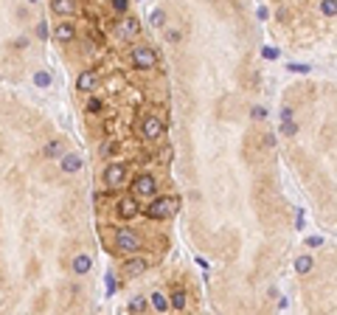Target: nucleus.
Instances as JSON below:
<instances>
[{
	"mask_svg": "<svg viewBox=\"0 0 337 315\" xmlns=\"http://www.w3.org/2000/svg\"><path fill=\"white\" fill-rule=\"evenodd\" d=\"M101 110H104V101H101L99 96H90V101H87V112H90V115H99Z\"/></svg>",
	"mask_w": 337,
	"mask_h": 315,
	"instance_id": "4be33fe9",
	"label": "nucleus"
},
{
	"mask_svg": "<svg viewBox=\"0 0 337 315\" xmlns=\"http://www.w3.org/2000/svg\"><path fill=\"white\" fill-rule=\"evenodd\" d=\"M59 152H62V144H59V141H48L42 149L45 158H59Z\"/></svg>",
	"mask_w": 337,
	"mask_h": 315,
	"instance_id": "6ab92c4d",
	"label": "nucleus"
},
{
	"mask_svg": "<svg viewBox=\"0 0 337 315\" xmlns=\"http://www.w3.org/2000/svg\"><path fill=\"white\" fill-rule=\"evenodd\" d=\"M250 115H253L256 121H261V118H267V110H264V107H253V110H250Z\"/></svg>",
	"mask_w": 337,
	"mask_h": 315,
	"instance_id": "a878e982",
	"label": "nucleus"
},
{
	"mask_svg": "<svg viewBox=\"0 0 337 315\" xmlns=\"http://www.w3.org/2000/svg\"><path fill=\"white\" fill-rule=\"evenodd\" d=\"M28 3H40V0H28Z\"/></svg>",
	"mask_w": 337,
	"mask_h": 315,
	"instance_id": "f704fd0d",
	"label": "nucleus"
},
{
	"mask_svg": "<svg viewBox=\"0 0 337 315\" xmlns=\"http://www.w3.org/2000/svg\"><path fill=\"white\" fill-rule=\"evenodd\" d=\"M166 40H168V43H180V31L168 28V31H166Z\"/></svg>",
	"mask_w": 337,
	"mask_h": 315,
	"instance_id": "c85d7f7f",
	"label": "nucleus"
},
{
	"mask_svg": "<svg viewBox=\"0 0 337 315\" xmlns=\"http://www.w3.org/2000/svg\"><path fill=\"white\" fill-rule=\"evenodd\" d=\"M264 56H267V59H275V56H278V51H275V48H264Z\"/></svg>",
	"mask_w": 337,
	"mask_h": 315,
	"instance_id": "473e14b6",
	"label": "nucleus"
},
{
	"mask_svg": "<svg viewBox=\"0 0 337 315\" xmlns=\"http://www.w3.org/2000/svg\"><path fill=\"white\" fill-rule=\"evenodd\" d=\"M51 11L59 14V17H67L76 11V0H51Z\"/></svg>",
	"mask_w": 337,
	"mask_h": 315,
	"instance_id": "4468645a",
	"label": "nucleus"
},
{
	"mask_svg": "<svg viewBox=\"0 0 337 315\" xmlns=\"http://www.w3.org/2000/svg\"><path fill=\"white\" fill-rule=\"evenodd\" d=\"M115 245H118V250H124V253H138V250L144 248V239L135 234V231H129V228H121V231H115Z\"/></svg>",
	"mask_w": 337,
	"mask_h": 315,
	"instance_id": "39448f33",
	"label": "nucleus"
},
{
	"mask_svg": "<svg viewBox=\"0 0 337 315\" xmlns=\"http://www.w3.org/2000/svg\"><path fill=\"white\" fill-rule=\"evenodd\" d=\"M90 268H93V259H90L87 253H79V256H73V262H70V270L79 273V276L90 273Z\"/></svg>",
	"mask_w": 337,
	"mask_h": 315,
	"instance_id": "ddd939ff",
	"label": "nucleus"
},
{
	"mask_svg": "<svg viewBox=\"0 0 337 315\" xmlns=\"http://www.w3.org/2000/svg\"><path fill=\"white\" fill-rule=\"evenodd\" d=\"M34 85L37 88H51V73L48 70H37L34 73Z\"/></svg>",
	"mask_w": 337,
	"mask_h": 315,
	"instance_id": "a211bd4d",
	"label": "nucleus"
},
{
	"mask_svg": "<svg viewBox=\"0 0 337 315\" xmlns=\"http://www.w3.org/2000/svg\"><path fill=\"white\" fill-rule=\"evenodd\" d=\"M146 268H149V262H146L144 256H132V259L124 262V273H126V276H141Z\"/></svg>",
	"mask_w": 337,
	"mask_h": 315,
	"instance_id": "9d476101",
	"label": "nucleus"
},
{
	"mask_svg": "<svg viewBox=\"0 0 337 315\" xmlns=\"http://www.w3.org/2000/svg\"><path fill=\"white\" fill-rule=\"evenodd\" d=\"M96 88H99V73H96L93 68H87V70H79L76 90H82V93H93Z\"/></svg>",
	"mask_w": 337,
	"mask_h": 315,
	"instance_id": "0eeeda50",
	"label": "nucleus"
},
{
	"mask_svg": "<svg viewBox=\"0 0 337 315\" xmlns=\"http://www.w3.org/2000/svg\"><path fill=\"white\" fill-rule=\"evenodd\" d=\"M152 307H155L157 313H166V310H168V298L160 290H155V292H152Z\"/></svg>",
	"mask_w": 337,
	"mask_h": 315,
	"instance_id": "2eb2a0df",
	"label": "nucleus"
},
{
	"mask_svg": "<svg viewBox=\"0 0 337 315\" xmlns=\"http://www.w3.org/2000/svg\"><path fill=\"white\" fill-rule=\"evenodd\" d=\"M186 304H189L186 290H174L171 292V307H174V310H186Z\"/></svg>",
	"mask_w": 337,
	"mask_h": 315,
	"instance_id": "f3484780",
	"label": "nucleus"
},
{
	"mask_svg": "<svg viewBox=\"0 0 337 315\" xmlns=\"http://www.w3.org/2000/svg\"><path fill=\"white\" fill-rule=\"evenodd\" d=\"M295 220H298V223H295V228H303V211L295 214Z\"/></svg>",
	"mask_w": 337,
	"mask_h": 315,
	"instance_id": "72a5a7b5",
	"label": "nucleus"
},
{
	"mask_svg": "<svg viewBox=\"0 0 337 315\" xmlns=\"http://www.w3.org/2000/svg\"><path fill=\"white\" fill-rule=\"evenodd\" d=\"M138 133H141L144 141H160L163 133H166V124L160 121L157 115H144V118H141V127H138Z\"/></svg>",
	"mask_w": 337,
	"mask_h": 315,
	"instance_id": "20e7f679",
	"label": "nucleus"
},
{
	"mask_svg": "<svg viewBox=\"0 0 337 315\" xmlns=\"http://www.w3.org/2000/svg\"><path fill=\"white\" fill-rule=\"evenodd\" d=\"M79 169H82V155H79V152L62 155V172H65V175H76Z\"/></svg>",
	"mask_w": 337,
	"mask_h": 315,
	"instance_id": "9b49d317",
	"label": "nucleus"
},
{
	"mask_svg": "<svg viewBox=\"0 0 337 315\" xmlns=\"http://www.w3.org/2000/svg\"><path fill=\"white\" fill-rule=\"evenodd\" d=\"M129 313H146V295H135L129 301Z\"/></svg>",
	"mask_w": 337,
	"mask_h": 315,
	"instance_id": "412c9836",
	"label": "nucleus"
},
{
	"mask_svg": "<svg viewBox=\"0 0 337 315\" xmlns=\"http://www.w3.org/2000/svg\"><path fill=\"white\" fill-rule=\"evenodd\" d=\"M107 292H115V276H112V273H107Z\"/></svg>",
	"mask_w": 337,
	"mask_h": 315,
	"instance_id": "c756f323",
	"label": "nucleus"
},
{
	"mask_svg": "<svg viewBox=\"0 0 337 315\" xmlns=\"http://www.w3.org/2000/svg\"><path fill=\"white\" fill-rule=\"evenodd\" d=\"M281 133H284V135H295V133H298V124L292 121V118H290V121H281Z\"/></svg>",
	"mask_w": 337,
	"mask_h": 315,
	"instance_id": "5701e85b",
	"label": "nucleus"
},
{
	"mask_svg": "<svg viewBox=\"0 0 337 315\" xmlns=\"http://www.w3.org/2000/svg\"><path fill=\"white\" fill-rule=\"evenodd\" d=\"M152 194H157V178L155 175H138L132 180V197L135 200H149Z\"/></svg>",
	"mask_w": 337,
	"mask_h": 315,
	"instance_id": "7ed1b4c3",
	"label": "nucleus"
},
{
	"mask_svg": "<svg viewBox=\"0 0 337 315\" xmlns=\"http://www.w3.org/2000/svg\"><path fill=\"white\" fill-rule=\"evenodd\" d=\"M37 37H40V40H48V22H40V25H37Z\"/></svg>",
	"mask_w": 337,
	"mask_h": 315,
	"instance_id": "cd10ccee",
	"label": "nucleus"
},
{
	"mask_svg": "<svg viewBox=\"0 0 337 315\" xmlns=\"http://www.w3.org/2000/svg\"><path fill=\"white\" fill-rule=\"evenodd\" d=\"M320 11H323L329 20H335V14H337V0H323V3H320Z\"/></svg>",
	"mask_w": 337,
	"mask_h": 315,
	"instance_id": "aec40b11",
	"label": "nucleus"
},
{
	"mask_svg": "<svg viewBox=\"0 0 337 315\" xmlns=\"http://www.w3.org/2000/svg\"><path fill=\"white\" fill-rule=\"evenodd\" d=\"M138 214H141V202L135 200L132 194H126V197L118 200V217L121 220H135Z\"/></svg>",
	"mask_w": 337,
	"mask_h": 315,
	"instance_id": "6e6552de",
	"label": "nucleus"
},
{
	"mask_svg": "<svg viewBox=\"0 0 337 315\" xmlns=\"http://www.w3.org/2000/svg\"><path fill=\"white\" fill-rule=\"evenodd\" d=\"M292 73H309V65H301V62H292L290 65Z\"/></svg>",
	"mask_w": 337,
	"mask_h": 315,
	"instance_id": "bb28decb",
	"label": "nucleus"
},
{
	"mask_svg": "<svg viewBox=\"0 0 337 315\" xmlns=\"http://www.w3.org/2000/svg\"><path fill=\"white\" fill-rule=\"evenodd\" d=\"M149 200H152V202L146 205V217H149V220H155V223L168 220V217L174 214V208H177L174 197H168V194H152Z\"/></svg>",
	"mask_w": 337,
	"mask_h": 315,
	"instance_id": "f257e3e1",
	"label": "nucleus"
},
{
	"mask_svg": "<svg viewBox=\"0 0 337 315\" xmlns=\"http://www.w3.org/2000/svg\"><path fill=\"white\" fill-rule=\"evenodd\" d=\"M112 11L126 14V11H129V0H112Z\"/></svg>",
	"mask_w": 337,
	"mask_h": 315,
	"instance_id": "b1692460",
	"label": "nucleus"
},
{
	"mask_svg": "<svg viewBox=\"0 0 337 315\" xmlns=\"http://www.w3.org/2000/svg\"><path fill=\"white\" fill-rule=\"evenodd\" d=\"M306 245H309V248H320V245H323V239H320V236H309V239H306Z\"/></svg>",
	"mask_w": 337,
	"mask_h": 315,
	"instance_id": "7c9ffc66",
	"label": "nucleus"
},
{
	"mask_svg": "<svg viewBox=\"0 0 337 315\" xmlns=\"http://www.w3.org/2000/svg\"><path fill=\"white\" fill-rule=\"evenodd\" d=\"M54 40L56 43H73L76 40V28H73V22H59L54 28Z\"/></svg>",
	"mask_w": 337,
	"mask_h": 315,
	"instance_id": "1a4fd4ad",
	"label": "nucleus"
},
{
	"mask_svg": "<svg viewBox=\"0 0 337 315\" xmlns=\"http://www.w3.org/2000/svg\"><path fill=\"white\" fill-rule=\"evenodd\" d=\"M312 256H298L295 259V270H298V273H301V276H306V273H312Z\"/></svg>",
	"mask_w": 337,
	"mask_h": 315,
	"instance_id": "dca6fc26",
	"label": "nucleus"
},
{
	"mask_svg": "<svg viewBox=\"0 0 337 315\" xmlns=\"http://www.w3.org/2000/svg\"><path fill=\"white\" fill-rule=\"evenodd\" d=\"M121 34H124V37H138V34H141V17L126 14L124 22H121Z\"/></svg>",
	"mask_w": 337,
	"mask_h": 315,
	"instance_id": "f8f14e48",
	"label": "nucleus"
},
{
	"mask_svg": "<svg viewBox=\"0 0 337 315\" xmlns=\"http://www.w3.org/2000/svg\"><path fill=\"white\" fill-rule=\"evenodd\" d=\"M292 118V107H281V121H290Z\"/></svg>",
	"mask_w": 337,
	"mask_h": 315,
	"instance_id": "2f4dec72",
	"label": "nucleus"
},
{
	"mask_svg": "<svg viewBox=\"0 0 337 315\" xmlns=\"http://www.w3.org/2000/svg\"><path fill=\"white\" fill-rule=\"evenodd\" d=\"M129 62H132V68H138V70H152V68L157 65V51L149 48V45H135L132 54H129Z\"/></svg>",
	"mask_w": 337,
	"mask_h": 315,
	"instance_id": "f03ea898",
	"label": "nucleus"
},
{
	"mask_svg": "<svg viewBox=\"0 0 337 315\" xmlns=\"http://www.w3.org/2000/svg\"><path fill=\"white\" fill-rule=\"evenodd\" d=\"M126 178H129V169H126V163H110V166L104 169V183H107V189H121L124 183H126Z\"/></svg>",
	"mask_w": 337,
	"mask_h": 315,
	"instance_id": "423d86ee",
	"label": "nucleus"
},
{
	"mask_svg": "<svg viewBox=\"0 0 337 315\" xmlns=\"http://www.w3.org/2000/svg\"><path fill=\"white\" fill-rule=\"evenodd\" d=\"M163 22H166V14H163V11L157 9L155 14H152V25H157V28H160V25H163Z\"/></svg>",
	"mask_w": 337,
	"mask_h": 315,
	"instance_id": "393cba45",
	"label": "nucleus"
}]
</instances>
